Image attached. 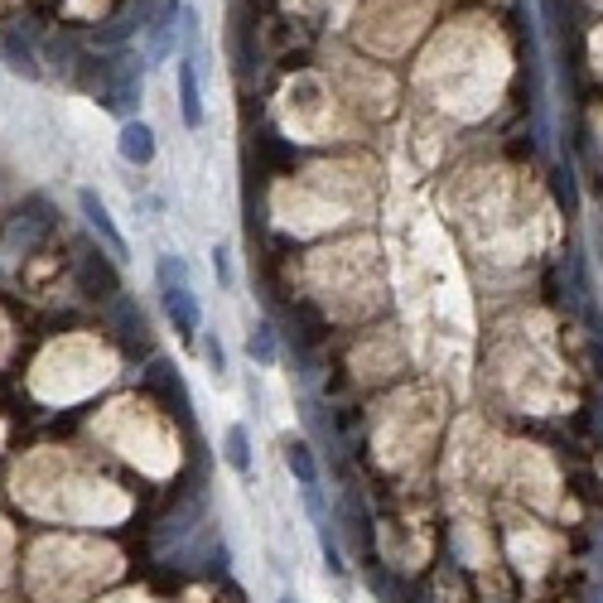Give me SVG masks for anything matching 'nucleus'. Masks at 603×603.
<instances>
[{"label":"nucleus","mask_w":603,"mask_h":603,"mask_svg":"<svg viewBox=\"0 0 603 603\" xmlns=\"http://www.w3.org/2000/svg\"><path fill=\"white\" fill-rule=\"evenodd\" d=\"M78 208H83L87 227L97 232V242L111 251V261H126V256H131V247H126L121 227H116V218H111V208L102 203V193H97V189H78Z\"/></svg>","instance_id":"f257e3e1"},{"label":"nucleus","mask_w":603,"mask_h":603,"mask_svg":"<svg viewBox=\"0 0 603 603\" xmlns=\"http://www.w3.org/2000/svg\"><path fill=\"white\" fill-rule=\"evenodd\" d=\"M179 116H184L189 131L203 126V83H198V58L193 54H179Z\"/></svg>","instance_id":"f03ea898"},{"label":"nucleus","mask_w":603,"mask_h":603,"mask_svg":"<svg viewBox=\"0 0 603 603\" xmlns=\"http://www.w3.org/2000/svg\"><path fill=\"white\" fill-rule=\"evenodd\" d=\"M160 295H165V314H169V324L179 329V338H193L198 324H203V304H198V295H193L189 285H169Z\"/></svg>","instance_id":"7ed1b4c3"},{"label":"nucleus","mask_w":603,"mask_h":603,"mask_svg":"<svg viewBox=\"0 0 603 603\" xmlns=\"http://www.w3.org/2000/svg\"><path fill=\"white\" fill-rule=\"evenodd\" d=\"M116 155L126 160V165H150L155 160V131L145 126V121H121V136H116Z\"/></svg>","instance_id":"20e7f679"},{"label":"nucleus","mask_w":603,"mask_h":603,"mask_svg":"<svg viewBox=\"0 0 603 603\" xmlns=\"http://www.w3.org/2000/svg\"><path fill=\"white\" fill-rule=\"evenodd\" d=\"M102 102L131 121V111L140 107V68H136V63H126V68H116V73H111V83H107V92H102Z\"/></svg>","instance_id":"39448f33"},{"label":"nucleus","mask_w":603,"mask_h":603,"mask_svg":"<svg viewBox=\"0 0 603 603\" xmlns=\"http://www.w3.org/2000/svg\"><path fill=\"white\" fill-rule=\"evenodd\" d=\"M222 459H227V468H232L237 478H251L256 459H251V430L247 425H227V435H222Z\"/></svg>","instance_id":"423d86ee"},{"label":"nucleus","mask_w":603,"mask_h":603,"mask_svg":"<svg viewBox=\"0 0 603 603\" xmlns=\"http://www.w3.org/2000/svg\"><path fill=\"white\" fill-rule=\"evenodd\" d=\"M285 468L295 473V483L304 488H319V464H314V449L304 444V439H295V444H285Z\"/></svg>","instance_id":"0eeeda50"},{"label":"nucleus","mask_w":603,"mask_h":603,"mask_svg":"<svg viewBox=\"0 0 603 603\" xmlns=\"http://www.w3.org/2000/svg\"><path fill=\"white\" fill-rule=\"evenodd\" d=\"M78 275H83V290L92 300H111V295H116V275L102 266V256H83V261H78Z\"/></svg>","instance_id":"6e6552de"},{"label":"nucleus","mask_w":603,"mask_h":603,"mask_svg":"<svg viewBox=\"0 0 603 603\" xmlns=\"http://www.w3.org/2000/svg\"><path fill=\"white\" fill-rule=\"evenodd\" d=\"M5 63L15 68V73H25V78H39L44 68H39V54L29 49L20 34H5Z\"/></svg>","instance_id":"1a4fd4ad"},{"label":"nucleus","mask_w":603,"mask_h":603,"mask_svg":"<svg viewBox=\"0 0 603 603\" xmlns=\"http://www.w3.org/2000/svg\"><path fill=\"white\" fill-rule=\"evenodd\" d=\"M247 353H251V362L271 367V362H275V329H271V324H256V329H251Z\"/></svg>","instance_id":"9d476101"},{"label":"nucleus","mask_w":603,"mask_h":603,"mask_svg":"<svg viewBox=\"0 0 603 603\" xmlns=\"http://www.w3.org/2000/svg\"><path fill=\"white\" fill-rule=\"evenodd\" d=\"M155 280H160V290H169V285H189V266L165 251V256L155 261Z\"/></svg>","instance_id":"9b49d317"},{"label":"nucleus","mask_w":603,"mask_h":603,"mask_svg":"<svg viewBox=\"0 0 603 603\" xmlns=\"http://www.w3.org/2000/svg\"><path fill=\"white\" fill-rule=\"evenodd\" d=\"M213 275H218L222 290H232V280H237V275H232V251H227V247H213Z\"/></svg>","instance_id":"f8f14e48"},{"label":"nucleus","mask_w":603,"mask_h":603,"mask_svg":"<svg viewBox=\"0 0 603 603\" xmlns=\"http://www.w3.org/2000/svg\"><path fill=\"white\" fill-rule=\"evenodd\" d=\"M203 357H208L213 377H222V372H227V353H222V343H218V338H208V343H203Z\"/></svg>","instance_id":"ddd939ff"},{"label":"nucleus","mask_w":603,"mask_h":603,"mask_svg":"<svg viewBox=\"0 0 603 603\" xmlns=\"http://www.w3.org/2000/svg\"><path fill=\"white\" fill-rule=\"evenodd\" d=\"M589 49H594V63H599V68H603V29H599V34H594V39H589Z\"/></svg>","instance_id":"4468645a"},{"label":"nucleus","mask_w":603,"mask_h":603,"mask_svg":"<svg viewBox=\"0 0 603 603\" xmlns=\"http://www.w3.org/2000/svg\"><path fill=\"white\" fill-rule=\"evenodd\" d=\"M275 603H300V599H295V594H280V599H275Z\"/></svg>","instance_id":"2eb2a0df"},{"label":"nucleus","mask_w":603,"mask_h":603,"mask_svg":"<svg viewBox=\"0 0 603 603\" xmlns=\"http://www.w3.org/2000/svg\"><path fill=\"white\" fill-rule=\"evenodd\" d=\"M594 603H603V579H599V589H594Z\"/></svg>","instance_id":"dca6fc26"},{"label":"nucleus","mask_w":603,"mask_h":603,"mask_svg":"<svg viewBox=\"0 0 603 603\" xmlns=\"http://www.w3.org/2000/svg\"><path fill=\"white\" fill-rule=\"evenodd\" d=\"M599 560H603V546H599Z\"/></svg>","instance_id":"f3484780"}]
</instances>
